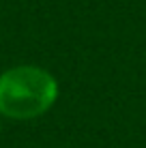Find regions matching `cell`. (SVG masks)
I'll return each mask as SVG.
<instances>
[{"mask_svg":"<svg viewBox=\"0 0 146 148\" xmlns=\"http://www.w3.org/2000/svg\"><path fill=\"white\" fill-rule=\"evenodd\" d=\"M58 99V82L34 64L7 69L0 75V114L13 120H32Z\"/></svg>","mask_w":146,"mask_h":148,"instance_id":"cell-1","label":"cell"}]
</instances>
